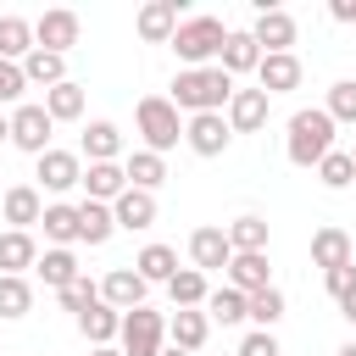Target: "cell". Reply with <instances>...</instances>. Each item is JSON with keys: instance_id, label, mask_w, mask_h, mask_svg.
Returning <instances> with one entry per match:
<instances>
[{"instance_id": "obj_1", "label": "cell", "mask_w": 356, "mask_h": 356, "mask_svg": "<svg viewBox=\"0 0 356 356\" xmlns=\"http://www.w3.org/2000/svg\"><path fill=\"white\" fill-rule=\"evenodd\" d=\"M234 78L222 72V67H178V78H172V106L178 111H189V117H200V111H228V100H234Z\"/></svg>"}, {"instance_id": "obj_2", "label": "cell", "mask_w": 356, "mask_h": 356, "mask_svg": "<svg viewBox=\"0 0 356 356\" xmlns=\"http://www.w3.org/2000/svg\"><path fill=\"white\" fill-rule=\"evenodd\" d=\"M334 117L323 111V106H306V111H295L289 117V134H284V156L295 161V167H317L328 150H334Z\"/></svg>"}, {"instance_id": "obj_3", "label": "cell", "mask_w": 356, "mask_h": 356, "mask_svg": "<svg viewBox=\"0 0 356 356\" xmlns=\"http://www.w3.org/2000/svg\"><path fill=\"white\" fill-rule=\"evenodd\" d=\"M222 44H228L222 17H184L178 33H172V56H178L184 67H217Z\"/></svg>"}, {"instance_id": "obj_4", "label": "cell", "mask_w": 356, "mask_h": 356, "mask_svg": "<svg viewBox=\"0 0 356 356\" xmlns=\"http://www.w3.org/2000/svg\"><path fill=\"white\" fill-rule=\"evenodd\" d=\"M134 122H139V139H145V150H156V156H167L178 139H184V111L167 100V95H145L139 106H134Z\"/></svg>"}, {"instance_id": "obj_5", "label": "cell", "mask_w": 356, "mask_h": 356, "mask_svg": "<svg viewBox=\"0 0 356 356\" xmlns=\"http://www.w3.org/2000/svg\"><path fill=\"white\" fill-rule=\"evenodd\" d=\"M117 350H122V356H161V350H167V317H161V312H150V306L122 312Z\"/></svg>"}, {"instance_id": "obj_6", "label": "cell", "mask_w": 356, "mask_h": 356, "mask_svg": "<svg viewBox=\"0 0 356 356\" xmlns=\"http://www.w3.org/2000/svg\"><path fill=\"white\" fill-rule=\"evenodd\" d=\"M50 134H56V117L44 111V100H28V106H17V111H11V145H17V150H28L33 161L50 150Z\"/></svg>"}, {"instance_id": "obj_7", "label": "cell", "mask_w": 356, "mask_h": 356, "mask_svg": "<svg viewBox=\"0 0 356 356\" xmlns=\"http://www.w3.org/2000/svg\"><path fill=\"white\" fill-rule=\"evenodd\" d=\"M250 39L261 44V56H289V44H295V17H289L284 6H256Z\"/></svg>"}, {"instance_id": "obj_8", "label": "cell", "mask_w": 356, "mask_h": 356, "mask_svg": "<svg viewBox=\"0 0 356 356\" xmlns=\"http://www.w3.org/2000/svg\"><path fill=\"white\" fill-rule=\"evenodd\" d=\"M184 145L195 150V156H222L228 145H234V128H228V117L222 111H200V117H189L184 122Z\"/></svg>"}, {"instance_id": "obj_9", "label": "cell", "mask_w": 356, "mask_h": 356, "mask_svg": "<svg viewBox=\"0 0 356 356\" xmlns=\"http://www.w3.org/2000/svg\"><path fill=\"white\" fill-rule=\"evenodd\" d=\"M33 178H39V195H44V189H50V195H67V189L83 184V156L50 145V150L39 156V172H33Z\"/></svg>"}, {"instance_id": "obj_10", "label": "cell", "mask_w": 356, "mask_h": 356, "mask_svg": "<svg viewBox=\"0 0 356 356\" xmlns=\"http://www.w3.org/2000/svg\"><path fill=\"white\" fill-rule=\"evenodd\" d=\"M78 33H83V22H78V11H67V6H56V11H44V17L33 22V44H39V50H56V56H67V50L78 44Z\"/></svg>"}, {"instance_id": "obj_11", "label": "cell", "mask_w": 356, "mask_h": 356, "mask_svg": "<svg viewBox=\"0 0 356 356\" xmlns=\"http://www.w3.org/2000/svg\"><path fill=\"white\" fill-rule=\"evenodd\" d=\"M0 217H6L17 234H33V222L44 217V195H39V184H11V189L0 195Z\"/></svg>"}, {"instance_id": "obj_12", "label": "cell", "mask_w": 356, "mask_h": 356, "mask_svg": "<svg viewBox=\"0 0 356 356\" xmlns=\"http://www.w3.org/2000/svg\"><path fill=\"white\" fill-rule=\"evenodd\" d=\"M300 78H306V67H300V56L289 50V56H261V67H256V89L273 100V95H289V89H300Z\"/></svg>"}, {"instance_id": "obj_13", "label": "cell", "mask_w": 356, "mask_h": 356, "mask_svg": "<svg viewBox=\"0 0 356 356\" xmlns=\"http://www.w3.org/2000/svg\"><path fill=\"white\" fill-rule=\"evenodd\" d=\"M189 261H195L200 273H228V261H234L228 228H195V234H189Z\"/></svg>"}, {"instance_id": "obj_14", "label": "cell", "mask_w": 356, "mask_h": 356, "mask_svg": "<svg viewBox=\"0 0 356 356\" xmlns=\"http://www.w3.org/2000/svg\"><path fill=\"white\" fill-rule=\"evenodd\" d=\"M145 295H150V284H145L134 267H111V273L100 278V300H106V306H117V312L145 306Z\"/></svg>"}, {"instance_id": "obj_15", "label": "cell", "mask_w": 356, "mask_h": 356, "mask_svg": "<svg viewBox=\"0 0 356 356\" xmlns=\"http://www.w3.org/2000/svg\"><path fill=\"white\" fill-rule=\"evenodd\" d=\"M122 189H128V172H122V161H89V167H83V200H100V206H111Z\"/></svg>"}, {"instance_id": "obj_16", "label": "cell", "mask_w": 356, "mask_h": 356, "mask_svg": "<svg viewBox=\"0 0 356 356\" xmlns=\"http://www.w3.org/2000/svg\"><path fill=\"white\" fill-rule=\"evenodd\" d=\"M33 267H39V245H33V234L6 228V234H0V273H6V278H28Z\"/></svg>"}, {"instance_id": "obj_17", "label": "cell", "mask_w": 356, "mask_h": 356, "mask_svg": "<svg viewBox=\"0 0 356 356\" xmlns=\"http://www.w3.org/2000/svg\"><path fill=\"white\" fill-rule=\"evenodd\" d=\"M178 0H150L145 11H139V39L145 44H172V33H178Z\"/></svg>"}, {"instance_id": "obj_18", "label": "cell", "mask_w": 356, "mask_h": 356, "mask_svg": "<svg viewBox=\"0 0 356 356\" xmlns=\"http://www.w3.org/2000/svg\"><path fill=\"white\" fill-rule=\"evenodd\" d=\"M217 67H222L228 78H239V72H256V67H261V44L250 39V28H228V44H222Z\"/></svg>"}, {"instance_id": "obj_19", "label": "cell", "mask_w": 356, "mask_h": 356, "mask_svg": "<svg viewBox=\"0 0 356 356\" xmlns=\"http://www.w3.org/2000/svg\"><path fill=\"white\" fill-rule=\"evenodd\" d=\"M111 217H117V228L139 234V228L156 222V195H150V189H122V195L111 200Z\"/></svg>"}, {"instance_id": "obj_20", "label": "cell", "mask_w": 356, "mask_h": 356, "mask_svg": "<svg viewBox=\"0 0 356 356\" xmlns=\"http://www.w3.org/2000/svg\"><path fill=\"white\" fill-rule=\"evenodd\" d=\"M33 273H39V278H44V289H56V295H61L72 278H83V267H78V250H61V245H44Z\"/></svg>"}, {"instance_id": "obj_21", "label": "cell", "mask_w": 356, "mask_h": 356, "mask_svg": "<svg viewBox=\"0 0 356 356\" xmlns=\"http://www.w3.org/2000/svg\"><path fill=\"white\" fill-rule=\"evenodd\" d=\"M78 334L89 339V350H95V345H117V334H122V312L106 306V300H95L89 312H78Z\"/></svg>"}, {"instance_id": "obj_22", "label": "cell", "mask_w": 356, "mask_h": 356, "mask_svg": "<svg viewBox=\"0 0 356 356\" xmlns=\"http://www.w3.org/2000/svg\"><path fill=\"white\" fill-rule=\"evenodd\" d=\"M228 128L234 134H256L261 122H267V95L261 89H234V100H228Z\"/></svg>"}, {"instance_id": "obj_23", "label": "cell", "mask_w": 356, "mask_h": 356, "mask_svg": "<svg viewBox=\"0 0 356 356\" xmlns=\"http://www.w3.org/2000/svg\"><path fill=\"white\" fill-rule=\"evenodd\" d=\"M78 156H89V161H122V128H117V122H106V117H95V122L83 128Z\"/></svg>"}, {"instance_id": "obj_24", "label": "cell", "mask_w": 356, "mask_h": 356, "mask_svg": "<svg viewBox=\"0 0 356 356\" xmlns=\"http://www.w3.org/2000/svg\"><path fill=\"white\" fill-rule=\"evenodd\" d=\"M350 256H356V245H350V234H345V228H334V222H328V228H317V234H312V261H317L323 273L345 267Z\"/></svg>"}, {"instance_id": "obj_25", "label": "cell", "mask_w": 356, "mask_h": 356, "mask_svg": "<svg viewBox=\"0 0 356 356\" xmlns=\"http://www.w3.org/2000/svg\"><path fill=\"white\" fill-rule=\"evenodd\" d=\"M206 295H211V284H206V273H200V267H178V273H172V284H167L172 312H200V306H206Z\"/></svg>"}, {"instance_id": "obj_26", "label": "cell", "mask_w": 356, "mask_h": 356, "mask_svg": "<svg viewBox=\"0 0 356 356\" xmlns=\"http://www.w3.org/2000/svg\"><path fill=\"white\" fill-rule=\"evenodd\" d=\"M122 172H128V189H161L167 184V156H156V150H134V156H122Z\"/></svg>"}, {"instance_id": "obj_27", "label": "cell", "mask_w": 356, "mask_h": 356, "mask_svg": "<svg viewBox=\"0 0 356 356\" xmlns=\"http://www.w3.org/2000/svg\"><path fill=\"white\" fill-rule=\"evenodd\" d=\"M206 334H211V317H206V306H200V312H172V317H167V339H172L178 350H189V356L206 345Z\"/></svg>"}, {"instance_id": "obj_28", "label": "cell", "mask_w": 356, "mask_h": 356, "mask_svg": "<svg viewBox=\"0 0 356 356\" xmlns=\"http://www.w3.org/2000/svg\"><path fill=\"white\" fill-rule=\"evenodd\" d=\"M39 228H44V239H50V245L72 250V245H78V206L50 200V206H44V217H39Z\"/></svg>"}, {"instance_id": "obj_29", "label": "cell", "mask_w": 356, "mask_h": 356, "mask_svg": "<svg viewBox=\"0 0 356 356\" xmlns=\"http://www.w3.org/2000/svg\"><path fill=\"white\" fill-rule=\"evenodd\" d=\"M111 234H117L111 206H100V200H78V245H106Z\"/></svg>"}, {"instance_id": "obj_30", "label": "cell", "mask_w": 356, "mask_h": 356, "mask_svg": "<svg viewBox=\"0 0 356 356\" xmlns=\"http://www.w3.org/2000/svg\"><path fill=\"white\" fill-rule=\"evenodd\" d=\"M228 245H234V256H261V250H267V217L239 211V217L228 222Z\"/></svg>"}, {"instance_id": "obj_31", "label": "cell", "mask_w": 356, "mask_h": 356, "mask_svg": "<svg viewBox=\"0 0 356 356\" xmlns=\"http://www.w3.org/2000/svg\"><path fill=\"white\" fill-rule=\"evenodd\" d=\"M22 78H28V89H56V83H67V56L33 50V56L22 61Z\"/></svg>"}, {"instance_id": "obj_32", "label": "cell", "mask_w": 356, "mask_h": 356, "mask_svg": "<svg viewBox=\"0 0 356 356\" xmlns=\"http://www.w3.org/2000/svg\"><path fill=\"white\" fill-rule=\"evenodd\" d=\"M134 273H139L145 284H172V273H178V250H172V245H145V250L134 256Z\"/></svg>"}, {"instance_id": "obj_33", "label": "cell", "mask_w": 356, "mask_h": 356, "mask_svg": "<svg viewBox=\"0 0 356 356\" xmlns=\"http://www.w3.org/2000/svg\"><path fill=\"white\" fill-rule=\"evenodd\" d=\"M222 278H228V289H239V295L267 289V284H273V278H267V250H261V256H234Z\"/></svg>"}, {"instance_id": "obj_34", "label": "cell", "mask_w": 356, "mask_h": 356, "mask_svg": "<svg viewBox=\"0 0 356 356\" xmlns=\"http://www.w3.org/2000/svg\"><path fill=\"white\" fill-rule=\"evenodd\" d=\"M39 44H33V22H22V17H0V61H28Z\"/></svg>"}, {"instance_id": "obj_35", "label": "cell", "mask_w": 356, "mask_h": 356, "mask_svg": "<svg viewBox=\"0 0 356 356\" xmlns=\"http://www.w3.org/2000/svg\"><path fill=\"white\" fill-rule=\"evenodd\" d=\"M206 317H211V323H222V328H228V323H250V295H239V289H228V284H222V289H211V295H206Z\"/></svg>"}, {"instance_id": "obj_36", "label": "cell", "mask_w": 356, "mask_h": 356, "mask_svg": "<svg viewBox=\"0 0 356 356\" xmlns=\"http://www.w3.org/2000/svg\"><path fill=\"white\" fill-rule=\"evenodd\" d=\"M44 111L56 117V122H78L83 117V83H56V89H44Z\"/></svg>"}, {"instance_id": "obj_37", "label": "cell", "mask_w": 356, "mask_h": 356, "mask_svg": "<svg viewBox=\"0 0 356 356\" xmlns=\"http://www.w3.org/2000/svg\"><path fill=\"white\" fill-rule=\"evenodd\" d=\"M33 312V284L28 278H6L0 273V317L6 323H17V317H28Z\"/></svg>"}, {"instance_id": "obj_38", "label": "cell", "mask_w": 356, "mask_h": 356, "mask_svg": "<svg viewBox=\"0 0 356 356\" xmlns=\"http://www.w3.org/2000/svg\"><path fill=\"white\" fill-rule=\"evenodd\" d=\"M317 178H323L328 189H350V184H356V161H350V150H339V145H334V150L317 161Z\"/></svg>"}, {"instance_id": "obj_39", "label": "cell", "mask_w": 356, "mask_h": 356, "mask_svg": "<svg viewBox=\"0 0 356 356\" xmlns=\"http://www.w3.org/2000/svg\"><path fill=\"white\" fill-rule=\"evenodd\" d=\"M250 323L273 334V328L284 323V289H273V284H267V289H256V295H250Z\"/></svg>"}, {"instance_id": "obj_40", "label": "cell", "mask_w": 356, "mask_h": 356, "mask_svg": "<svg viewBox=\"0 0 356 356\" xmlns=\"http://www.w3.org/2000/svg\"><path fill=\"white\" fill-rule=\"evenodd\" d=\"M56 300H61V312H72V317H78V312H89V306L100 300V284H95L89 273H83V278H72V284H67V289H61Z\"/></svg>"}, {"instance_id": "obj_41", "label": "cell", "mask_w": 356, "mask_h": 356, "mask_svg": "<svg viewBox=\"0 0 356 356\" xmlns=\"http://www.w3.org/2000/svg\"><path fill=\"white\" fill-rule=\"evenodd\" d=\"M334 122H356V78H339L334 89H328V106H323Z\"/></svg>"}, {"instance_id": "obj_42", "label": "cell", "mask_w": 356, "mask_h": 356, "mask_svg": "<svg viewBox=\"0 0 356 356\" xmlns=\"http://www.w3.org/2000/svg\"><path fill=\"white\" fill-rule=\"evenodd\" d=\"M22 89H28L22 67H17V61H0V106H17V100H22Z\"/></svg>"}, {"instance_id": "obj_43", "label": "cell", "mask_w": 356, "mask_h": 356, "mask_svg": "<svg viewBox=\"0 0 356 356\" xmlns=\"http://www.w3.org/2000/svg\"><path fill=\"white\" fill-rule=\"evenodd\" d=\"M234 356H284V350H278V339H273L267 328H250V334L239 339V350H234Z\"/></svg>"}, {"instance_id": "obj_44", "label": "cell", "mask_w": 356, "mask_h": 356, "mask_svg": "<svg viewBox=\"0 0 356 356\" xmlns=\"http://www.w3.org/2000/svg\"><path fill=\"white\" fill-rule=\"evenodd\" d=\"M323 284H328V295H334V300H345V295L356 289V261H345V267H334V273H323Z\"/></svg>"}, {"instance_id": "obj_45", "label": "cell", "mask_w": 356, "mask_h": 356, "mask_svg": "<svg viewBox=\"0 0 356 356\" xmlns=\"http://www.w3.org/2000/svg\"><path fill=\"white\" fill-rule=\"evenodd\" d=\"M328 17L334 22H356V0H328Z\"/></svg>"}, {"instance_id": "obj_46", "label": "cell", "mask_w": 356, "mask_h": 356, "mask_svg": "<svg viewBox=\"0 0 356 356\" xmlns=\"http://www.w3.org/2000/svg\"><path fill=\"white\" fill-rule=\"evenodd\" d=\"M339 317H345V323H350V328H356V289H350V295H345V300H339Z\"/></svg>"}, {"instance_id": "obj_47", "label": "cell", "mask_w": 356, "mask_h": 356, "mask_svg": "<svg viewBox=\"0 0 356 356\" xmlns=\"http://www.w3.org/2000/svg\"><path fill=\"white\" fill-rule=\"evenodd\" d=\"M0 145H11V117L0 111Z\"/></svg>"}, {"instance_id": "obj_48", "label": "cell", "mask_w": 356, "mask_h": 356, "mask_svg": "<svg viewBox=\"0 0 356 356\" xmlns=\"http://www.w3.org/2000/svg\"><path fill=\"white\" fill-rule=\"evenodd\" d=\"M89 356H122V350H117V345H95Z\"/></svg>"}, {"instance_id": "obj_49", "label": "cell", "mask_w": 356, "mask_h": 356, "mask_svg": "<svg viewBox=\"0 0 356 356\" xmlns=\"http://www.w3.org/2000/svg\"><path fill=\"white\" fill-rule=\"evenodd\" d=\"M161 356H189V350H178V345H167V350H161Z\"/></svg>"}, {"instance_id": "obj_50", "label": "cell", "mask_w": 356, "mask_h": 356, "mask_svg": "<svg viewBox=\"0 0 356 356\" xmlns=\"http://www.w3.org/2000/svg\"><path fill=\"white\" fill-rule=\"evenodd\" d=\"M339 356H356V339H350V345H339Z\"/></svg>"}, {"instance_id": "obj_51", "label": "cell", "mask_w": 356, "mask_h": 356, "mask_svg": "<svg viewBox=\"0 0 356 356\" xmlns=\"http://www.w3.org/2000/svg\"><path fill=\"white\" fill-rule=\"evenodd\" d=\"M350 161H356V150H350Z\"/></svg>"}]
</instances>
